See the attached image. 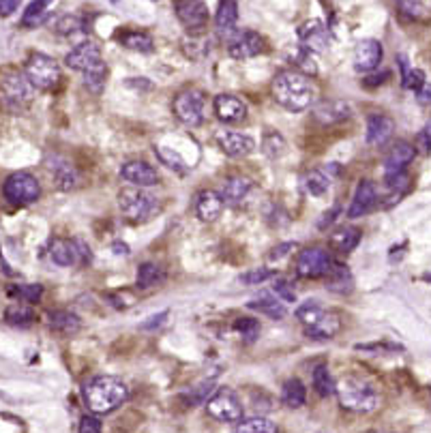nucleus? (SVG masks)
I'll list each match as a JSON object with an SVG mask.
<instances>
[{"instance_id": "nucleus-1", "label": "nucleus", "mask_w": 431, "mask_h": 433, "mask_svg": "<svg viewBox=\"0 0 431 433\" xmlns=\"http://www.w3.org/2000/svg\"><path fill=\"white\" fill-rule=\"evenodd\" d=\"M272 97L285 110L303 112L316 97V86L309 80V75L301 73L299 69H288L277 73L272 80Z\"/></svg>"}, {"instance_id": "nucleus-2", "label": "nucleus", "mask_w": 431, "mask_h": 433, "mask_svg": "<svg viewBox=\"0 0 431 433\" xmlns=\"http://www.w3.org/2000/svg\"><path fill=\"white\" fill-rule=\"evenodd\" d=\"M129 397V388L114 376H97L84 384V401L94 414H110Z\"/></svg>"}, {"instance_id": "nucleus-3", "label": "nucleus", "mask_w": 431, "mask_h": 433, "mask_svg": "<svg viewBox=\"0 0 431 433\" xmlns=\"http://www.w3.org/2000/svg\"><path fill=\"white\" fill-rule=\"evenodd\" d=\"M335 392L343 410L359 412V414H369L376 412L382 403V395L376 384L361 376H345L337 382Z\"/></svg>"}, {"instance_id": "nucleus-4", "label": "nucleus", "mask_w": 431, "mask_h": 433, "mask_svg": "<svg viewBox=\"0 0 431 433\" xmlns=\"http://www.w3.org/2000/svg\"><path fill=\"white\" fill-rule=\"evenodd\" d=\"M67 67L82 71L84 73V84L92 90V92H101L106 86V63L101 56V48L94 41H82L80 46H75L67 58H65Z\"/></svg>"}, {"instance_id": "nucleus-5", "label": "nucleus", "mask_w": 431, "mask_h": 433, "mask_svg": "<svg viewBox=\"0 0 431 433\" xmlns=\"http://www.w3.org/2000/svg\"><path fill=\"white\" fill-rule=\"evenodd\" d=\"M119 206L129 221H150L159 212V200L142 187H129L119 193Z\"/></svg>"}, {"instance_id": "nucleus-6", "label": "nucleus", "mask_w": 431, "mask_h": 433, "mask_svg": "<svg viewBox=\"0 0 431 433\" xmlns=\"http://www.w3.org/2000/svg\"><path fill=\"white\" fill-rule=\"evenodd\" d=\"M34 86L22 73H9L0 80V99L11 112H24L32 101Z\"/></svg>"}, {"instance_id": "nucleus-7", "label": "nucleus", "mask_w": 431, "mask_h": 433, "mask_svg": "<svg viewBox=\"0 0 431 433\" xmlns=\"http://www.w3.org/2000/svg\"><path fill=\"white\" fill-rule=\"evenodd\" d=\"M24 75L28 77V82L39 88V90H50L58 84L61 80V67L54 61L52 56L34 52L28 56L26 67H24Z\"/></svg>"}, {"instance_id": "nucleus-8", "label": "nucleus", "mask_w": 431, "mask_h": 433, "mask_svg": "<svg viewBox=\"0 0 431 433\" xmlns=\"http://www.w3.org/2000/svg\"><path fill=\"white\" fill-rule=\"evenodd\" d=\"M3 193L11 204L26 206V204H32V202L39 200V195H41V187H39V181L32 174L15 172L5 181Z\"/></svg>"}, {"instance_id": "nucleus-9", "label": "nucleus", "mask_w": 431, "mask_h": 433, "mask_svg": "<svg viewBox=\"0 0 431 433\" xmlns=\"http://www.w3.org/2000/svg\"><path fill=\"white\" fill-rule=\"evenodd\" d=\"M208 414L219 423H241L243 421V403L232 388H219L206 401Z\"/></svg>"}, {"instance_id": "nucleus-10", "label": "nucleus", "mask_w": 431, "mask_h": 433, "mask_svg": "<svg viewBox=\"0 0 431 433\" xmlns=\"http://www.w3.org/2000/svg\"><path fill=\"white\" fill-rule=\"evenodd\" d=\"M335 262H332L330 253L324 247H309L303 249L297 258V274L303 279H320L332 270Z\"/></svg>"}, {"instance_id": "nucleus-11", "label": "nucleus", "mask_w": 431, "mask_h": 433, "mask_svg": "<svg viewBox=\"0 0 431 433\" xmlns=\"http://www.w3.org/2000/svg\"><path fill=\"white\" fill-rule=\"evenodd\" d=\"M50 258L58 266H75V264L84 266L92 260V253L82 239H73V241L56 239L50 247Z\"/></svg>"}, {"instance_id": "nucleus-12", "label": "nucleus", "mask_w": 431, "mask_h": 433, "mask_svg": "<svg viewBox=\"0 0 431 433\" xmlns=\"http://www.w3.org/2000/svg\"><path fill=\"white\" fill-rule=\"evenodd\" d=\"M174 116L187 127H200L204 121V97L200 90H183L174 99Z\"/></svg>"}, {"instance_id": "nucleus-13", "label": "nucleus", "mask_w": 431, "mask_h": 433, "mask_svg": "<svg viewBox=\"0 0 431 433\" xmlns=\"http://www.w3.org/2000/svg\"><path fill=\"white\" fill-rule=\"evenodd\" d=\"M174 11L191 34L202 32L208 24V7L202 0H174Z\"/></svg>"}, {"instance_id": "nucleus-14", "label": "nucleus", "mask_w": 431, "mask_h": 433, "mask_svg": "<svg viewBox=\"0 0 431 433\" xmlns=\"http://www.w3.org/2000/svg\"><path fill=\"white\" fill-rule=\"evenodd\" d=\"M266 50L264 39L256 30H241L237 32L228 43V54L237 61H247V58H256Z\"/></svg>"}, {"instance_id": "nucleus-15", "label": "nucleus", "mask_w": 431, "mask_h": 433, "mask_svg": "<svg viewBox=\"0 0 431 433\" xmlns=\"http://www.w3.org/2000/svg\"><path fill=\"white\" fill-rule=\"evenodd\" d=\"M214 142H217L221 152L232 157V159H241V157H247L256 150V140L239 131H219L214 135Z\"/></svg>"}, {"instance_id": "nucleus-16", "label": "nucleus", "mask_w": 431, "mask_h": 433, "mask_svg": "<svg viewBox=\"0 0 431 433\" xmlns=\"http://www.w3.org/2000/svg\"><path fill=\"white\" fill-rule=\"evenodd\" d=\"M212 110L217 118L225 125H239L247 118V105L234 94H217L214 97Z\"/></svg>"}, {"instance_id": "nucleus-17", "label": "nucleus", "mask_w": 431, "mask_h": 433, "mask_svg": "<svg viewBox=\"0 0 431 433\" xmlns=\"http://www.w3.org/2000/svg\"><path fill=\"white\" fill-rule=\"evenodd\" d=\"M378 206V189L371 181H361L354 198H352V204L348 208V216L350 219H359V216H365L367 212H371Z\"/></svg>"}, {"instance_id": "nucleus-18", "label": "nucleus", "mask_w": 431, "mask_h": 433, "mask_svg": "<svg viewBox=\"0 0 431 433\" xmlns=\"http://www.w3.org/2000/svg\"><path fill=\"white\" fill-rule=\"evenodd\" d=\"M121 179L131 183L133 187H142L144 189V187H152V185L159 183V174H157V170L150 163L135 159V161L123 163Z\"/></svg>"}, {"instance_id": "nucleus-19", "label": "nucleus", "mask_w": 431, "mask_h": 433, "mask_svg": "<svg viewBox=\"0 0 431 433\" xmlns=\"http://www.w3.org/2000/svg\"><path fill=\"white\" fill-rule=\"evenodd\" d=\"M382 56H384L382 43L376 41V39H365L354 50V69L359 73L374 71L382 63Z\"/></svg>"}, {"instance_id": "nucleus-20", "label": "nucleus", "mask_w": 431, "mask_h": 433, "mask_svg": "<svg viewBox=\"0 0 431 433\" xmlns=\"http://www.w3.org/2000/svg\"><path fill=\"white\" fill-rule=\"evenodd\" d=\"M299 39H301L303 48H307L311 52H324L328 48V43H330L328 30H326V26L320 22V19H309V22L301 24Z\"/></svg>"}, {"instance_id": "nucleus-21", "label": "nucleus", "mask_w": 431, "mask_h": 433, "mask_svg": "<svg viewBox=\"0 0 431 433\" xmlns=\"http://www.w3.org/2000/svg\"><path fill=\"white\" fill-rule=\"evenodd\" d=\"M195 214L200 216L202 221L212 223L219 219V214L223 210V198L212 189H202L198 195H195Z\"/></svg>"}, {"instance_id": "nucleus-22", "label": "nucleus", "mask_w": 431, "mask_h": 433, "mask_svg": "<svg viewBox=\"0 0 431 433\" xmlns=\"http://www.w3.org/2000/svg\"><path fill=\"white\" fill-rule=\"evenodd\" d=\"M414 157H417L414 144H410V142H397L393 148L388 150L386 159H384V174H386V176H393V174L405 172V168L414 161Z\"/></svg>"}, {"instance_id": "nucleus-23", "label": "nucleus", "mask_w": 431, "mask_h": 433, "mask_svg": "<svg viewBox=\"0 0 431 433\" xmlns=\"http://www.w3.org/2000/svg\"><path fill=\"white\" fill-rule=\"evenodd\" d=\"M395 123L386 114H371L367 121V144L369 146H384L393 137Z\"/></svg>"}, {"instance_id": "nucleus-24", "label": "nucleus", "mask_w": 431, "mask_h": 433, "mask_svg": "<svg viewBox=\"0 0 431 433\" xmlns=\"http://www.w3.org/2000/svg\"><path fill=\"white\" fill-rule=\"evenodd\" d=\"M339 330H341V320H339V316H337V313H332V311H326V309H324V313L320 316V320H318L316 324H313V326L305 328V334H307L309 339L324 341V339H332Z\"/></svg>"}, {"instance_id": "nucleus-25", "label": "nucleus", "mask_w": 431, "mask_h": 433, "mask_svg": "<svg viewBox=\"0 0 431 433\" xmlns=\"http://www.w3.org/2000/svg\"><path fill=\"white\" fill-rule=\"evenodd\" d=\"M350 103L345 101H339V99H328V101H322L316 105L313 110V116L318 118L322 125H335V123H341L350 116Z\"/></svg>"}, {"instance_id": "nucleus-26", "label": "nucleus", "mask_w": 431, "mask_h": 433, "mask_svg": "<svg viewBox=\"0 0 431 433\" xmlns=\"http://www.w3.org/2000/svg\"><path fill=\"white\" fill-rule=\"evenodd\" d=\"M247 307H249V309H253V311H260V313H264V316H268V318H272V320H283V318L288 316L285 303H283V301H279L272 292H264V294H260L258 299L249 301V303H247Z\"/></svg>"}, {"instance_id": "nucleus-27", "label": "nucleus", "mask_w": 431, "mask_h": 433, "mask_svg": "<svg viewBox=\"0 0 431 433\" xmlns=\"http://www.w3.org/2000/svg\"><path fill=\"white\" fill-rule=\"evenodd\" d=\"M251 187H253V183L249 179H243V176H234V179L225 181L223 191H221V198H223L225 204L237 206V204H241L247 198Z\"/></svg>"}, {"instance_id": "nucleus-28", "label": "nucleus", "mask_w": 431, "mask_h": 433, "mask_svg": "<svg viewBox=\"0 0 431 433\" xmlns=\"http://www.w3.org/2000/svg\"><path fill=\"white\" fill-rule=\"evenodd\" d=\"M326 290L335 292V294H350L354 290V277H352L348 266L335 262L332 270L326 274Z\"/></svg>"}, {"instance_id": "nucleus-29", "label": "nucleus", "mask_w": 431, "mask_h": 433, "mask_svg": "<svg viewBox=\"0 0 431 433\" xmlns=\"http://www.w3.org/2000/svg\"><path fill=\"white\" fill-rule=\"evenodd\" d=\"M50 326H52V330H56L58 334H65V337H71V334L80 332L82 322H80V318L75 316V313L65 311V309H58V311H52V313H50Z\"/></svg>"}, {"instance_id": "nucleus-30", "label": "nucleus", "mask_w": 431, "mask_h": 433, "mask_svg": "<svg viewBox=\"0 0 431 433\" xmlns=\"http://www.w3.org/2000/svg\"><path fill=\"white\" fill-rule=\"evenodd\" d=\"M239 22V5L237 0H221L217 17H214V26L221 34H232Z\"/></svg>"}, {"instance_id": "nucleus-31", "label": "nucleus", "mask_w": 431, "mask_h": 433, "mask_svg": "<svg viewBox=\"0 0 431 433\" xmlns=\"http://www.w3.org/2000/svg\"><path fill=\"white\" fill-rule=\"evenodd\" d=\"M361 243V230L354 225H343L335 234H330V245L335 247L339 253H350L354 251Z\"/></svg>"}, {"instance_id": "nucleus-32", "label": "nucleus", "mask_w": 431, "mask_h": 433, "mask_svg": "<svg viewBox=\"0 0 431 433\" xmlns=\"http://www.w3.org/2000/svg\"><path fill=\"white\" fill-rule=\"evenodd\" d=\"M56 0H32L28 5V9L24 11L22 15V26L24 28H37L39 24H43L48 15H50V9L54 7Z\"/></svg>"}, {"instance_id": "nucleus-33", "label": "nucleus", "mask_w": 431, "mask_h": 433, "mask_svg": "<svg viewBox=\"0 0 431 433\" xmlns=\"http://www.w3.org/2000/svg\"><path fill=\"white\" fill-rule=\"evenodd\" d=\"M281 401L285 407L290 410H299L305 405L307 401V390H305V384L299 380V378H292L283 384L281 388Z\"/></svg>"}, {"instance_id": "nucleus-34", "label": "nucleus", "mask_w": 431, "mask_h": 433, "mask_svg": "<svg viewBox=\"0 0 431 433\" xmlns=\"http://www.w3.org/2000/svg\"><path fill=\"white\" fill-rule=\"evenodd\" d=\"M119 41H121V46H125L127 50H133V52L148 54L154 50L152 37L144 30H125L119 34Z\"/></svg>"}, {"instance_id": "nucleus-35", "label": "nucleus", "mask_w": 431, "mask_h": 433, "mask_svg": "<svg viewBox=\"0 0 431 433\" xmlns=\"http://www.w3.org/2000/svg\"><path fill=\"white\" fill-rule=\"evenodd\" d=\"M48 170L52 172L56 185L61 187V189H71V187H75V183H77V174H75V170H73L65 159H58V157H54V159H50Z\"/></svg>"}, {"instance_id": "nucleus-36", "label": "nucleus", "mask_w": 431, "mask_h": 433, "mask_svg": "<svg viewBox=\"0 0 431 433\" xmlns=\"http://www.w3.org/2000/svg\"><path fill=\"white\" fill-rule=\"evenodd\" d=\"M330 174L326 170H311L305 174L303 179V185H305V191L309 195H316V198H320V195H324L328 189H330Z\"/></svg>"}, {"instance_id": "nucleus-37", "label": "nucleus", "mask_w": 431, "mask_h": 433, "mask_svg": "<svg viewBox=\"0 0 431 433\" xmlns=\"http://www.w3.org/2000/svg\"><path fill=\"white\" fill-rule=\"evenodd\" d=\"M34 311L30 305L26 303H15V305H9L7 311H5V322L11 324V326H19V328H26L34 322Z\"/></svg>"}, {"instance_id": "nucleus-38", "label": "nucleus", "mask_w": 431, "mask_h": 433, "mask_svg": "<svg viewBox=\"0 0 431 433\" xmlns=\"http://www.w3.org/2000/svg\"><path fill=\"white\" fill-rule=\"evenodd\" d=\"M210 46L212 41L208 37H202V32L191 34V39H185L183 41V50L191 61H202V58H206L210 54Z\"/></svg>"}, {"instance_id": "nucleus-39", "label": "nucleus", "mask_w": 431, "mask_h": 433, "mask_svg": "<svg viewBox=\"0 0 431 433\" xmlns=\"http://www.w3.org/2000/svg\"><path fill=\"white\" fill-rule=\"evenodd\" d=\"M399 69H401V84H403V88L421 92L423 86H425V73L421 69L410 67L405 56H399Z\"/></svg>"}, {"instance_id": "nucleus-40", "label": "nucleus", "mask_w": 431, "mask_h": 433, "mask_svg": "<svg viewBox=\"0 0 431 433\" xmlns=\"http://www.w3.org/2000/svg\"><path fill=\"white\" fill-rule=\"evenodd\" d=\"M163 268L157 266L152 262H144L140 268H138V277H135V285L140 290H148V288H154L157 283L163 281Z\"/></svg>"}, {"instance_id": "nucleus-41", "label": "nucleus", "mask_w": 431, "mask_h": 433, "mask_svg": "<svg viewBox=\"0 0 431 433\" xmlns=\"http://www.w3.org/2000/svg\"><path fill=\"white\" fill-rule=\"evenodd\" d=\"M311 382H313V388H316V392L320 397H330L332 392H335V386H337L326 365H318L316 369H313Z\"/></svg>"}, {"instance_id": "nucleus-42", "label": "nucleus", "mask_w": 431, "mask_h": 433, "mask_svg": "<svg viewBox=\"0 0 431 433\" xmlns=\"http://www.w3.org/2000/svg\"><path fill=\"white\" fill-rule=\"evenodd\" d=\"M322 313H324V307H322L318 301H305L303 305L297 307V318L301 320V324H303L305 328H309V326L316 324V322L320 320Z\"/></svg>"}, {"instance_id": "nucleus-43", "label": "nucleus", "mask_w": 431, "mask_h": 433, "mask_svg": "<svg viewBox=\"0 0 431 433\" xmlns=\"http://www.w3.org/2000/svg\"><path fill=\"white\" fill-rule=\"evenodd\" d=\"M154 154L159 157V161L163 165H168L170 170H174V172H187V163H185L183 154L179 150L168 148V146H157L154 148Z\"/></svg>"}, {"instance_id": "nucleus-44", "label": "nucleus", "mask_w": 431, "mask_h": 433, "mask_svg": "<svg viewBox=\"0 0 431 433\" xmlns=\"http://www.w3.org/2000/svg\"><path fill=\"white\" fill-rule=\"evenodd\" d=\"M237 433H279V429L268 419L256 416V419H247V421L239 423Z\"/></svg>"}, {"instance_id": "nucleus-45", "label": "nucleus", "mask_w": 431, "mask_h": 433, "mask_svg": "<svg viewBox=\"0 0 431 433\" xmlns=\"http://www.w3.org/2000/svg\"><path fill=\"white\" fill-rule=\"evenodd\" d=\"M234 330H237L247 343H251V341H256L260 337L262 326L256 318H237L234 320Z\"/></svg>"}, {"instance_id": "nucleus-46", "label": "nucleus", "mask_w": 431, "mask_h": 433, "mask_svg": "<svg viewBox=\"0 0 431 433\" xmlns=\"http://www.w3.org/2000/svg\"><path fill=\"white\" fill-rule=\"evenodd\" d=\"M294 63H297V67L305 75H316L318 73V65H316V58H313V52L303 48V46L297 50V54H294Z\"/></svg>"}, {"instance_id": "nucleus-47", "label": "nucleus", "mask_w": 431, "mask_h": 433, "mask_svg": "<svg viewBox=\"0 0 431 433\" xmlns=\"http://www.w3.org/2000/svg\"><path fill=\"white\" fill-rule=\"evenodd\" d=\"M262 148H264V152L268 157H272V159H275V157H279V154L285 152V142H283V137L279 133H266Z\"/></svg>"}, {"instance_id": "nucleus-48", "label": "nucleus", "mask_w": 431, "mask_h": 433, "mask_svg": "<svg viewBox=\"0 0 431 433\" xmlns=\"http://www.w3.org/2000/svg\"><path fill=\"white\" fill-rule=\"evenodd\" d=\"M15 294L19 299H22L24 303H37L39 299H41L43 294V288L39 283H24V285H17L15 288Z\"/></svg>"}, {"instance_id": "nucleus-49", "label": "nucleus", "mask_w": 431, "mask_h": 433, "mask_svg": "<svg viewBox=\"0 0 431 433\" xmlns=\"http://www.w3.org/2000/svg\"><path fill=\"white\" fill-rule=\"evenodd\" d=\"M272 294L283 301V303H297V292L290 285L288 279H275V285H272Z\"/></svg>"}, {"instance_id": "nucleus-50", "label": "nucleus", "mask_w": 431, "mask_h": 433, "mask_svg": "<svg viewBox=\"0 0 431 433\" xmlns=\"http://www.w3.org/2000/svg\"><path fill=\"white\" fill-rule=\"evenodd\" d=\"M272 277V272L268 268H253L245 274H241V281L245 285H262L264 281H268Z\"/></svg>"}, {"instance_id": "nucleus-51", "label": "nucleus", "mask_w": 431, "mask_h": 433, "mask_svg": "<svg viewBox=\"0 0 431 433\" xmlns=\"http://www.w3.org/2000/svg\"><path fill=\"white\" fill-rule=\"evenodd\" d=\"M82 28V22H80V17H75V15H65L58 19V24H56V32H61V34H73Z\"/></svg>"}, {"instance_id": "nucleus-52", "label": "nucleus", "mask_w": 431, "mask_h": 433, "mask_svg": "<svg viewBox=\"0 0 431 433\" xmlns=\"http://www.w3.org/2000/svg\"><path fill=\"white\" fill-rule=\"evenodd\" d=\"M395 5L408 17H421L423 15V3H421V0H395Z\"/></svg>"}, {"instance_id": "nucleus-53", "label": "nucleus", "mask_w": 431, "mask_h": 433, "mask_svg": "<svg viewBox=\"0 0 431 433\" xmlns=\"http://www.w3.org/2000/svg\"><path fill=\"white\" fill-rule=\"evenodd\" d=\"M294 249H297V243H281L268 253V260L270 262H281L285 255H290V251H294Z\"/></svg>"}, {"instance_id": "nucleus-54", "label": "nucleus", "mask_w": 431, "mask_h": 433, "mask_svg": "<svg viewBox=\"0 0 431 433\" xmlns=\"http://www.w3.org/2000/svg\"><path fill=\"white\" fill-rule=\"evenodd\" d=\"M80 433H101V421L97 416H84L80 421Z\"/></svg>"}, {"instance_id": "nucleus-55", "label": "nucleus", "mask_w": 431, "mask_h": 433, "mask_svg": "<svg viewBox=\"0 0 431 433\" xmlns=\"http://www.w3.org/2000/svg\"><path fill=\"white\" fill-rule=\"evenodd\" d=\"M339 212H341V206H339V204H337V206H332L330 210H326V212L322 214V219L318 221V228H320V230H326L328 225H332V223L337 221Z\"/></svg>"}, {"instance_id": "nucleus-56", "label": "nucleus", "mask_w": 431, "mask_h": 433, "mask_svg": "<svg viewBox=\"0 0 431 433\" xmlns=\"http://www.w3.org/2000/svg\"><path fill=\"white\" fill-rule=\"evenodd\" d=\"M168 316H170L168 311H161L159 316H150V318H148V322H144V324H142V328H144V330H154V328H159V326L166 322V318H168Z\"/></svg>"}, {"instance_id": "nucleus-57", "label": "nucleus", "mask_w": 431, "mask_h": 433, "mask_svg": "<svg viewBox=\"0 0 431 433\" xmlns=\"http://www.w3.org/2000/svg\"><path fill=\"white\" fill-rule=\"evenodd\" d=\"M22 0H0V15H11Z\"/></svg>"}, {"instance_id": "nucleus-58", "label": "nucleus", "mask_w": 431, "mask_h": 433, "mask_svg": "<svg viewBox=\"0 0 431 433\" xmlns=\"http://www.w3.org/2000/svg\"><path fill=\"white\" fill-rule=\"evenodd\" d=\"M419 142H421V146L425 148V150H429L431 148V123L421 131V135H419Z\"/></svg>"}, {"instance_id": "nucleus-59", "label": "nucleus", "mask_w": 431, "mask_h": 433, "mask_svg": "<svg viewBox=\"0 0 431 433\" xmlns=\"http://www.w3.org/2000/svg\"><path fill=\"white\" fill-rule=\"evenodd\" d=\"M419 99L423 101V103H431V86H423V90L419 92Z\"/></svg>"}, {"instance_id": "nucleus-60", "label": "nucleus", "mask_w": 431, "mask_h": 433, "mask_svg": "<svg viewBox=\"0 0 431 433\" xmlns=\"http://www.w3.org/2000/svg\"><path fill=\"white\" fill-rule=\"evenodd\" d=\"M114 253L116 255H129V245L127 243H114Z\"/></svg>"}, {"instance_id": "nucleus-61", "label": "nucleus", "mask_w": 431, "mask_h": 433, "mask_svg": "<svg viewBox=\"0 0 431 433\" xmlns=\"http://www.w3.org/2000/svg\"><path fill=\"white\" fill-rule=\"evenodd\" d=\"M367 433H388V431H378V429H376V431H367Z\"/></svg>"}]
</instances>
